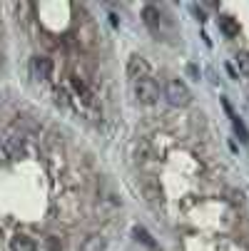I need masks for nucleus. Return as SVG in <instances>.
Masks as SVG:
<instances>
[{
  "label": "nucleus",
  "mask_w": 249,
  "mask_h": 251,
  "mask_svg": "<svg viewBox=\"0 0 249 251\" xmlns=\"http://www.w3.org/2000/svg\"><path fill=\"white\" fill-rule=\"evenodd\" d=\"M165 97L172 107H187L192 102V92H190L187 82H182V80H169L165 87Z\"/></svg>",
  "instance_id": "f257e3e1"
},
{
  "label": "nucleus",
  "mask_w": 249,
  "mask_h": 251,
  "mask_svg": "<svg viewBox=\"0 0 249 251\" xmlns=\"http://www.w3.org/2000/svg\"><path fill=\"white\" fill-rule=\"evenodd\" d=\"M135 97H137L142 104H155L157 97H160V87H157V82L150 80V77L137 80V82H135Z\"/></svg>",
  "instance_id": "f03ea898"
},
{
  "label": "nucleus",
  "mask_w": 249,
  "mask_h": 251,
  "mask_svg": "<svg viewBox=\"0 0 249 251\" xmlns=\"http://www.w3.org/2000/svg\"><path fill=\"white\" fill-rule=\"evenodd\" d=\"M139 192H142V197H145V201L150 206H155V209L162 206V189H160L157 182H152V179H142V182H139Z\"/></svg>",
  "instance_id": "7ed1b4c3"
},
{
  "label": "nucleus",
  "mask_w": 249,
  "mask_h": 251,
  "mask_svg": "<svg viewBox=\"0 0 249 251\" xmlns=\"http://www.w3.org/2000/svg\"><path fill=\"white\" fill-rule=\"evenodd\" d=\"M147 75H150V62L142 57V55H132L130 62H127V77L132 82H137V80L147 77Z\"/></svg>",
  "instance_id": "20e7f679"
},
{
  "label": "nucleus",
  "mask_w": 249,
  "mask_h": 251,
  "mask_svg": "<svg viewBox=\"0 0 249 251\" xmlns=\"http://www.w3.org/2000/svg\"><path fill=\"white\" fill-rule=\"evenodd\" d=\"M32 73H35V77L48 80L53 75V60L45 57V55H35L32 57Z\"/></svg>",
  "instance_id": "39448f33"
},
{
  "label": "nucleus",
  "mask_w": 249,
  "mask_h": 251,
  "mask_svg": "<svg viewBox=\"0 0 249 251\" xmlns=\"http://www.w3.org/2000/svg\"><path fill=\"white\" fill-rule=\"evenodd\" d=\"M142 20H145V25H147L152 32L160 30V10H157L155 5H145V8H142Z\"/></svg>",
  "instance_id": "423d86ee"
},
{
  "label": "nucleus",
  "mask_w": 249,
  "mask_h": 251,
  "mask_svg": "<svg viewBox=\"0 0 249 251\" xmlns=\"http://www.w3.org/2000/svg\"><path fill=\"white\" fill-rule=\"evenodd\" d=\"M10 251H38V246H35V241L25 234H18L10 239Z\"/></svg>",
  "instance_id": "0eeeda50"
},
{
  "label": "nucleus",
  "mask_w": 249,
  "mask_h": 251,
  "mask_svg": "<svg viewBox=\"0 0 249 251\" xmlns=\"http://www.w3.org/2000/svg\"><path fill=\"white\" fill-rule=\"evenodd\" d=\"M105 249H108V241H105V236H100V234H90L80 246V251H105Z\"/></svg>",
  "instance_id": "6e6552de"
},
{
  "label": "nucleus",
  "mask_w": 249,
  "mask_h": 251,
  "mask_svg": "<svg viewBox=\"0 0 249 251\" xmlns=\"http://www.w3.org/2000/svg\"><path fill=\"white\" fill-rule=\"evenodd\" d=\"M220 30L227 35V38H237V35H239V23L232 15H222L220 18Z\"/></svg>",
  "instance_id": "1a4fd4ad"
},
{
  "label": "nucleus",
  "mask_w": 249,
  "mask_h": 251,
  "mask_svg": "<svg viewBox=\"0 0 249 251\" xmlns=\"http://www.w3.org/2000/svg\"><path fill=\"white\" fill-rule=\"evenodd\" d=\"M132 234H135V239H137V241H142V244H145L147 249L157 251V241L152 239V234H150L145 226H135V229H132Z\"/></svg>",
  "instance_id": "9d476101"
},
{
  "label": "nucleus",
  "mask_w": 249,
  "mask_h": 251,
  "mask_svg": "<svg viewBox=\"0 0 249 251\" xmlns=\"http://www.w3.org/2000/svg\"><path fill=\"white\" fill-rule=\"evenodd\" d=\"M237 65H239L242 75H249V52H239L237 55Z\"/></svg>",
  "instance_id": "9b49d317"
},
{
  "label": "nucleus",
  "mask_w": 249,
  "mask_h": 251,
  "mask_svg": "<svg viewBox=\"0 0 249 251\" xmlns=\"http://www.w3.org/2000/svg\"><path fill=\"white\" fill-rule=\"evenodd\" d=\"M232 125H234V132L239 134V139H242V142H249V132H247V127H244L237 117H232Z\"/></svg>",
  "instance_id": "f8f14e48"
},
{
  "label": "nucleus",
  "mask_w": 249,
  "mask_h": 251,
  "mask_svg": "<svg viewBox=\"0 0 249 251\" xmlns=\"http://www.w3.org/2000/svg\"><path fill=\"white\" fill-rule=\"evenodd\" d=\"M45 249H48V251H62L60 236H45Z\"/></svg>",
  "instance_id": "ddd939ff"
},
{
  "label": "nucleus",
  "mask_w": 249,
  "mask_h": 251,
  "mask_svg": "<svg viewBox=\"0 0 249 251\" xmlns=\"http://www.w3.org/2000/svg\"><path fill=\"white\" fill-rule=\"evenodd\" d=\"M229 194H232V197H229V199H232V201H234V204H237V201H239V204H242V201H244V194H242V192H237V189H232V192H229Z\"/></svg>",
  "instance_id": "4468645a"
},
{
  "label": "nucleus",
  "mask_w": 249,
  "mask_h": 251,
  "mask_svg": "<svg viewBox=\"0 0 249 251\" xmlns=\"http://www.w3.org/2000/svg\"><path fill=\"white\" fill-rule=\"evenodd\" d=\"M187 70H190V75H194V77H197V75H199V70H197V67H194V65H190V67H187ZM197 80H199V77H197Z\"/></svg>",
  "instance_id": "2eb2a0df"
}]
</instances>
